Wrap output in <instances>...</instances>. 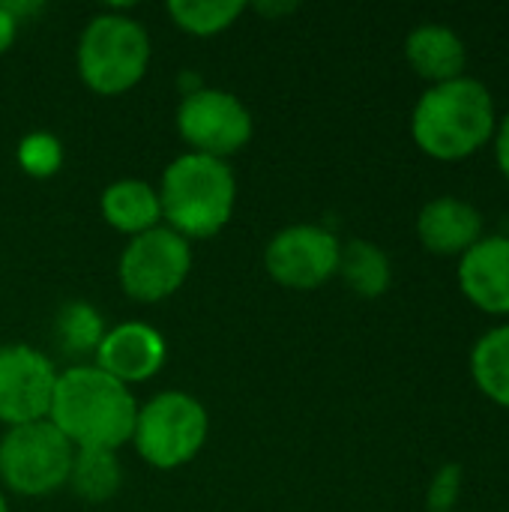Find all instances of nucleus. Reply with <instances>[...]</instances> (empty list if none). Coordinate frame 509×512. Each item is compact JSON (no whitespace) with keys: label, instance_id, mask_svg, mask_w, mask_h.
<instances>
[{"label":"nucleus","instance_id":"f03ea898","mask_svg":"<svg viewBox=\"0 0 509 512\" xmlns=\"http://www.w3.org/2000/svg\"><path fill=\"white\" fill-rule=\"evenodd\" d=\"M498 129V105L492 90L462 75L432 84L411 111L414 144L438 162H462L492 144Z\"/></svg>","mask_w":509,"mask_h":512},{"label":"nucleus","instance_id":"7ed1b4c3","mask_svg":"<svg viewBox=\"0 0 509 512\" xmlns=\"http://www.w3.org/2000/svg\"><path fill=\"white\" fill-rule=\"evenodd\" d=\"M156 192L162 219L189 243L219 234L234 216L237 204V180L231 165L201 153L177 156L165 168Z\"/></svg>","mask_w":509,"mask_h":512},{"label":"nucleus","instance_id":"4468645a","mask_svg":"<svg viewBox=\"0 0 509 512\" xmlns=\"http://www.w3.org/2000/svg\"><path fill=\"white\" fill-rule=\"evenodd\" d=\"M405 60L411 69L432 84H447L465 75L468 45L447 24H420L405 39Z\"/></svg>","mask_w":509,"mask_h":512},{"label":"nucleus","instance_id":"6e6552de","mask_svg":"<svg viewBox=\"0 0 509 512\" xmlns=\"http://www.w3.org/2000/svg\"><path fill=\"white\" fill-rule=\"evenodd\" d=\"M177 132L192 147V153L225 159L243 150L252 138L249 108L228 90L198 87L180 99Z\"/></svg>","mask_w":509,"mask_h":512},{"label":"nucleus","instance_id":"1a4fd4ad","mask_svg":"<svg viewBox=\"0 0 509 512\" xmlns=\"http://www.w3.org/2000/svg\"><path fill=\"white\" fill-rule=\"evenodd\" d=\"M342 243L321 225H288L264 249V267L282 288L315 291L339 273Z\"/></svg>","mask_w":509,"mask_h":512},{"label":"nucleus","instance_id":"20e7f679","mask_svg":"<svg viewBox=\"0 0 509 512\" xmlns=\"http://www.w3.org/2000/svg\"><path fill=\"white\" fill-rule=\"evenodd\" d=\"M150 66V36L141 21L102 12L87 21L78 39L81 81L99 96H120L132 90Z\"/></svg>","mask_w":509,"mask_h":512},{"label":"nucleus","instance_id":"39448f33","mask_svg":"<svg viewBox=\"0 0 509 512\" xmlns=\"http://www.w3.org/2000/svg\"><path fill=\"white\" fill-rule=\"evenodd\" d=\"M207 432L210 417L204 405L189 393L168 390L153 396L147 405H138L132 444L147 465L174 471L201 453Z\"/></svg>","mask_w":509,"mask_h":512},{"label":"nucleus","instance_id":"423d86ee","mask_svg":"<svg viewBox=\"0 0 509 512\" xmlns=\"http://www.w3.org/2000/svg\"><path fill=\"white\" fill-rule=\"evenodd\" d=\"M75 447L51 420L12 426L0 438V480L9 492L42 498L66 486Z\"/></svg>","mask_w":509,"mask_h":512},{"label":"nucleus","instance_id":"412c9836","mask_svg":"<svg viewBox=\"0 0 509 512\" xmlns=\"http://www.w3.org/2000/svg\"><path fill=\"white\" fill-rule=\"evenodd\" d=\"M18 165L24 174L45 180L54 177L63 165V144L51 132H30L18 141Z\"/></svg>","mask_w":509,"mask_h":512},{"label":"nucleus","instance_id":"6ab92c4d","mask_svg":"<svg viewBox=\"0 0 509 512\" xmlns=\"http://www.w3.org/2000/svg\"><path fill=\"white\" fill-rule=\"evenodd\" d=\"M240 0H171L168 15L171 21L192 36H216L228 30L243 15Z\"/></svg>","mask_w":509,"mask_h":512},{"label":"nucleus","instance_id":"f3484780","mask_svg":"<svg viewBox=\"0 0 509 512\" xmlns=\"http://www.w3.org/2000/svg\"><path fill=\"white\" fill-rule=\"evenodd\" d=\"M339 276L357 297L375 300L387 294L393 282V267L381 246L369 240H351L339 252Z\"/></svg>","mask_w":509,"mask_h":512},{"label":"nucleus","instance_id":"2eb2a0df","mask_svg":"<svg viewBox=\"0 0 509 512\" xmlns=\"http://www.w3.org/2000/svg\"><path fill=\"white\" fill-rule=\"evenodd\" d=\"M102 216L105 222L129 237H138L144 231L159 228L162 222V204L159 192L144 180H117L102 192Z\"/></svg>","mask_w":509,"mask_h":512},{"label":"nucleus","instance_id":"aec40b11","mask_svg":"<svg viewBox=\"0 0 509 512\" xmlns=\"http://www.w3.org/2000/svg\"><path fill=\"white\" fill-rule=\"evenodd\" d=\"M57 345L69 357H87L96 354L102 336H105V321L90 303H66L54 321Z\"/></svg>","mask_w":509,"mask_h":512},{"label":"nucleus","instance_id":"dca6fc26","mask_svg":"<svg viewBox=\"0 0 509 512\" xmlns=\"http://www.w3.org/2000/svg\"><path fill=\"white\" fill-rule=\"evenodd\" d=\"M471 378L489 402L509 411V321L486 330L474 342Z\"/></svg>","mask_w":509,"mask_h":512},{"label":"nucleus","instance_id":"5701e85b","mask_svg":"<svg viewBox=\"0 0 509 512\" xmlns=\"http://www.w3.org/2000/svg\"><path fill=\"white\" fill-rule=\"evenodd\" d=\"M492 147H495V162H498L501 174L509 180V111L504 117H498V129H495Z\"/></svg>","mask_w":509,"mask_h":512},{"label":"nucleus","instance_id":"4be33fe9","mask_svg":"<svg viewBox=\"0 0 509 512\" xmlns=\"http://www.w3.org/2000/svg\"><path fill=\"white\" fill-rule=\"evenodd\" d=\"M462 468L459 465H444L438 468V474L432 477L429 483V492H426V507L429 512H453L459 498H462Z\"/></svg>","mask_w":509,"mask_h":512},{"label":"nucleus","instance_id":"f257e3e1","mask_svg":"<svg viewBox=\"0 0 509 512\" xmlns=\"http://www.w3.org/2000/svg\"><path fill=\"white\" fill-rule=\"evenodd\" d=\"M138 402L99 366L57 372L48 420L75 450H120L132 441Z\"/></svg>","mask_w":509,"mask_h":512},{"label":"nucleus","instance_id":"b1692460","mask_svg":"<svg viewBox=\"0 0 509 512\" xmlns=\"http://www.w3.org/2000/svg\"><path fill=\"white\" fill-rule=\"evenodd\" d=\"M15 36H18V18L9 12L6 3H0V54L12 48Z\"/></svg>","mask_w":509,"mask_h":512},{"label":"nucleus","instance_id":"f8f14e48","mask_svg":"<svg viewBox=\"0 0 509 512\" xmlns=\"http://www.w3.org/2000/svg\"><path fill=\"white\" fill-rule=\"evenodd\" d=\"M459 291L492 318H509V237L483 234L459 258Z\"/></svg>","mask_w":509,"mask_h":512},{"label":"nucleus","instance_id":"ddd939ff","mask_svg":"<svg viewBox=\"0 0 509 512\" xmlns=\"http://www.w3.org/2000/svg\"><path fill=\"white\" fill-rule=\"evenodd\" d=\"M483 234V213L471 201H462L456 195L432 198L429 204H423L417 216V237L423 249H429L432 255L462 258L477 240H483Z\"/></svg>","mask_w":509,"mask_h":512},{"label":"nucleus","instance_id":"0eeeda50","mask_svg":"<svg viewBox=\"0 0 509 512\" xmlns=\"http://www.w3.org/2000/svg\"><path fill=\"white\" fill-rule=\"evenodd\" d=\"M192 270V243L171 228H153L132 237L120 255L117 276L135 303H159L183 288Z\"/></svg>","mask_w":509,"mask_h":512},{"label":"nucleus","instance_id":"393cba45","mask_svg":"<svg viewBox=\"0 0 509 512\" xmlns=\"http://www.w3.org/2000/svg\"><path fill=\"white\" fill-rule=\"evenodd\" d=\"M0 512H9V504H6V498H3V489H0Z\"/></svg>","mask_w":509,"mask_h":512},{"label":"nucleus","instance_id":"9b49d317","mask_svg":"<svg viewBox=\"0 0 509 512\" xmlns=\"http://www.w3.org/2000/svg\"><path fill=\"white\" fill-rule=\"evenodd\" d=\"M168 345L162 333L150 324L141 321H126L111 330H105L99 348H96V363L105 375H111L120 384H141L150 381L162 366H165Z\"/></svg>","mask_w":509,"mask_h":512},{"label":"nucleus","instance_id":"9d476101","mask_svg":"<svg viewBox=\"0 0 509 512\" xmlns=\"http://www.w3.org/2000/svg\"><path fill=\"white\" fill-rule=\"evenodd\" d=\"M57 384L54 363L27 345L0 348V423L27 426L48 420Z\"/></svg>","mask_w":509,"mask_h":512},{"label":"nucleus","instance_id":"a211bd4d","mask_svg":"<svg viewBox=\"0 0 509 512\" xmlns=\"http://www.w3.org/2000/svg\"><path fill=\"white\" fill-rule=\"evenodd\" d=\"M123 468L114 450H75L66 486L87 504H105L117 495Z\"/></svg>","mask_w":509,"mask_h":512}]
</instances>
